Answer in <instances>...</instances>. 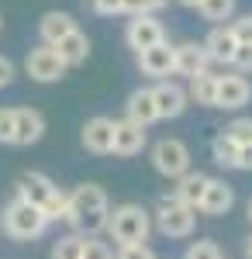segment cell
<instances>
[{"mask_svg": "<svg viewBox=\"0 0 252 259\" xmlns=\"http://www.w3.org/2000/svg\"><path fill=\"white\" fill-rule=\"evenodd\" d=\"M111 218V204H107V190L100 183H79L73 194H66V225L73 228V235L94 239L97 232L107 228Z\"/></svg>", "mask_w": 252, "mask_h": 259, "instance_id": "obj_1", "label": "cell"}, {"mask_svg": "<svg viewBox=\"0 0 252 259\" xmlns=\"http://www.w3.org/2000/svg\"><path fill=\"white\" fill-rule=\"evenodd\" d=\"M18 197L28 200L31 207H38L41 214H45V221H62V218H66V194H62L45 173H38V169L21 173Z\"/></svg>", "mask_w": 252, "mask_h": 259, "instance_id": "obj_2", "label": "cell"}, {"mask_svg": "<svg viewBox=\"0 0 252 259\" xmlns=\"http://www.w3.org/2000/svg\"><path fill=\"white\" fill-rule=\"evenodd\" d=\"M107 232L121 249L124 245H145L149 232H152V214L142 204H121L107 218Z\"/></svg>", "mask_w": 252, "mask_h": 259, "instance_id": "obj_3", "label": "cell"}, {"mask_svg": "<svg viewBox=\"0 0 252 259\" xmlns=\"http://www.w3.org/2000/svg\"><path fill=\"white\" fill-rule=\"evenodd\" d=\"M45 228H49L45 214H41L38 207H31L28 200L14 197L7 207H4V232H7L14 242H31V239H38Z\"/></svg>", "mask_w": 252, "mask_h": 259, "instance_id": "obj_4", "label": "cell"}, {"mask_svg": "<svg viewBox=\"0 0 252 259\" xmlns=\"http://www.w3.org/2000/svg\"><path fill=\"white\" fill-rule=\"evenodd\" d=\"M194 225H197V211L180 204L173 194L159 197V207H155V228L166 235V239H187L194 235Z\"/></svg>", "mask_w": 252, "mask_h": 259, "instance_id": "obj_5", "label": "cell"}, {"mask_svg": "<svg viewBox=\"0 0 252 259\" xmlns=\"http://www.w3.org/2000/svg\"><path fill=\"white\" fill-rule=\"evenodd\" d=\"M152 166L159 177L180 180L183 173H190V149L180 139H159L152 145Z\"/></svg>", "mask_w": 252, "mask_h": 259, "instance_id": "obj_6", "label": "cell"}, {"mask_svg": "<svg viewBox=\"0 0 252 259\" xmlns=\"http://www.w3.org/2000/svg\"><path fill=\"white\" fill-rule=\"evenodd\" d=\"M66 62L59 59V52L52 45H38V49H31L28 56H24V73L31 76L35 83H56L66 76Z\"/></svg>", "mask_w": 252, "mask_h": 259, "instance_id": "obj_7", "label": "cell"}, {"mask_svg": "<svg viewBox=\"0 0 252 259\" xmlns=\"http://www.w3.org/2000/svg\"><path fill=\"white\" fill-rule=\"evenodd\" d=\"M152 100H155V118H180L187 111V90L173 80H159L152 87Z\"/></svg>", "mask_w": 252, "mask_h": 259, "instance_id": "obj_8", "label": "cell"}, {"mask_svg": "<svg viewBox=\"0 0 252 259\" xmlns=\"http://www.w3.org/2000/svg\"><path fill=\"white\" fill-rule=\"evenodd\" d=\"M83 149L87 152H94V156H107L111 149H114V121L97 114V118H90L83 124Z\"/></svg>", "mask_w": 252, "mask_h": 259, "instance_id": "obj_9", "label": "cell"}, {"mask_svg": "<svg viewBox=\"0 0 252 259\" xmlns=\"http://www.w3.org/2000/svg\"><path fill=\"white\" fill-rule=\"evenodd\" d=\"M124 41L135 49V52H145V49H152L159 41H166V31H162V24L155 18H132L128 21V28H124Z\"/></svg>", "mask_w": 252, "mask_h": 259, "instance_id": "obj_10", "label": "cell"}, {"mask_svg": "<svg viewBox=\"0 0 252 259\" xmlns=\"http://www.w3.org/2000/svg\"><path fill=\"white\" fill-rule=\"evenodd\" d=\"M173 45L170 41H159L152 49H145V52H138V69L145 73V76H155V80H166V76H173Z\"/></svg>", "mask_w": 252, "mask_h": 259, "instance_id": "obj_11", "label": "cell"}, {"mask_svg": "<svg viewBox=\"0 0 252 259\" xmlns=\"http://www.w3.org/2000/svg\"><path fill=\"white\" fill-rule=\"evenodd\" d=\"M252 97V87L245 76H218V97H214V107L221 111H238L245 107Z\"/></svg>", "mask_w": 252, "mask_h": 259, "instance_id": "obj_12", "label": "cell"}, {"mask_svg": "<svg viewBox=\"0 0 252 259\" xmlns=\"http://www.w3.org/2000/svg\"><path fill=\"white\" fill-rule=\"evenodd\" d=\"M176 59H173V73L176 76H187V80H194L200 73H207V52H204V45H197V41H183V45H176L173 49Z\"/></svg>", "mask_w": 252, "mask_h": 259, "instance_id": "obj_13", "label": "cell"}, {"mask_svg": "<svg viewBox=\"0 0 252 259\" xmlns=\"http://www.w3.org/2000/svg\"><path fill=\"white\" fill-rule=\"evenodd\" d=\"M45 135V114L38 107H14V145H35Z\"/></svg>", "mask_w": 252, "mask_h": 259, "instance_id": "obj_14", "label": "cell"}, {"mask_svg": "<svg viewBox=\"0 0 252 259\" xmlns=\"http://www.w3.org/2000/svg\"><path fill=\"white\" fill-rule=\"evenodd\" d=\"M235 204V190L225 183V180H214L207 177V187H204V197H200V207L197 211H204V214H211V218H218V214H228Z\"/></svg>", "mask_w": 252, "mask_h": 259, "instance_id": "obj_15", "label": "cell"}, {"mask_svg": "<svg viewBox=\"0 0 252 259\" xmlns=\"http://www.w3.org/2000/svg\"><path fill=\"white\" fill-rule=\"evenodd\" d=\"M145 149V128H138V124H132V121H114V156H138Z\"/></svg>", "mask_w": 252, "mask_h": 259, "instance_id": "obj_16", "label": "cell"}, {"mask_svg": "<svg viewBox=\"0 0 252 259\" xmlns=\"http://www.w3.org/2000/svg\"><path fill=\"white\" fill-rule=\"evenodd\" d=\"M69 31H76L73 14H66V11H45V14H41V21H38L41 45H56V41H62Z\"/></svg>", "mask_w": 252, "mask_h": 259, "instance_id": "obj_17", "label": "cell"}, {"mask_svg": "<svg viewBox=\"0 0 252 259\" xmlns=\"http://www.w3.org/2000/svg\"><path fill=\"white\" fill-rule=\"evenodd\" d=\"M124 114H128V121L132 124H138V128H149L155 118V100H152V90H145V87H138V90H132V97H128V104H124Z\"/></svg>", "mask_w": 252, "mask_h": 259, "instance_id": "obj_18", "label": "cell"}, {"mask_svg": "<svg viewBox=\"0 0 252 259\" xmlns=\"http://www.w3.org/2000/svg\"><path fill=\"white\" fill-rule=\"evenodd\" d=\"M235 49H238V41H235V35L228 31V24L211 28V35L204 38V52H207V59H211V62H232Z\"/></svg>", "mask_w": 252, "mask_h": 259, "instance_id": "obj_19", "label": "cell"}, {"mask_svg": "<svg viewBox=\"0 0 252 259\" xmlns=\"http://www.w3.org/2000/svg\"><path fill=\"white\" fill-rule=\"evenodd\" d=\"M52 49L59 52V59L66 62V66H79V62H87V56H90V41H87V35H83L79 28L69 31L62 41H56Z\"/></svg>", "mask_w": 252, "mask_h": 259, "instance_id": "obj_20", "label": "cell"}, {"mask_svg": "<svg viewBox=\"0 0 252 259\" xmlns=\"http://www.w3.org/2000/svg\"><path fill=\"white\" fill-rule=\"evenodd\" d=\"M204 187H207V177L204 173H183V177L176 180V190H173V197L180 200V204H187V207H200V197H204Z\"/></svg>", "mask_w": 252, "mask_h": 259, "instance_id": "obj_21", "label": "cell"}, {"mask_svg": "<svg viewBox=\"0 0 252 259\" xmlns=\"http://www.w3.org/2000/svg\"><path fill=\"white\" fill-rule=\"evenodd\" d=\"M214 97H218V76H214V73H200V76L190 80L187 100H197V104H204V107H214Z\"/></svg>", "mask_w": 252, "mask_h": 259, "instance_id": "obj_22", "label": "cell"}, {"mask_svg": "<svg viewBox=\"0 0 252 259\" xmlns=\"http://www.w3.org/2000/svg\"><path fill=\"white\" fill-rule=\"evenodd\" d=\"M211 156H214V162H218V166H225V169H238V145H235L225 132H221V135H214Z\"/></svg>", "mask_w": 252, "mask_h": 259, "instance_id": "obj_23", "label": "cell"}, {"mask_svg": "<svg viewBox=\"0 0 252 259\" xmlns=\"http://www.w3.org/2000/svg\"><path fill=\"white\" fill-rule=\"evenodd\" d=\"M52 259H83V235H62V239H56Z\"/></svg>", "mask_w": 252, "mask_h": 259, "instance_id": "obj_24", "label": "cell"}, {"mask_svg": "<svg viewBox=\"0 0 252 259\" xmlns=\"http://www.w3.org/2000/svg\"><path fill=\"white\" fill-rule=\"evenodd\" d=\"M197 11L207 21H228L235 14V0H200Z\"/></svg>", "mask_w": 252, "mask_h": 259, "instance_id": "obj_25", "label": "cell"}, {"mask_svg": "<svg viewBox=\"0 0 252 259\" xmlns=\"http://www.w3.org/2000/svg\"><path fill=\"white\" fill-rule=\"evenodd\" d=\"M166 7V0H121V11L124 14H132V18H155V11H162Z\"/></svg>", "mask_w": 252, "mask_h": 259, "instance_id": "obj_26", "label": "cell"}, {"mask_svg": "<svg viewBox=\"0 0 252 259\" xmlns=\"http://www.w3.org/2000/svg\"><path fill=\"white\" fill-rule=\"evenodd\" d=\"M225 135L242 149V145H252V118H235L228 128H225Z\"/></svg>", "mask_w": 252, "mask_h": 259, "instance_id": "obj_27", "label": "cell"}, {"mask_svg": "<svg viewBox=\"0 0 252 259\" xmlns=\"http://www.w3.org/2000/svg\"><path fill=\"white\" fill-rule=\"evenodd\" d=\"M183 259H221V249L211 239H200V242H190V249H187Z\"/></svg>", "mask_w": 252, "mask_h": 259, "instance_id": "obj_28", "label": "cell"}, {"mask_svg": "<svg viewBox=\"0 0 252 259\" xmlns=\"http://www.w3.org/2000/svg\"><path fill=\"white\" fill-rule=\"evenodd\" d=\"M83 259H114V249L94 235V239H83Z\"/></svg>", "mask_w": 252, "mask_h": 259, "instance_id": "obj_29", "label": "cell"}, {"mask_svg": "<svg viewBox=\"0 0 252 259\" xmlns=\"http://www.w3.org/2000/svg\"><path fill=\"white\" fill-rule=\"evenodd\" d=\"M228 31L235 35V41H238V45H249V41H252V14L235 18L232 24H228Z\"/></svg>", "mask_w": 252, "mask_h": 259, "instance_id": "obj_30", "label": "cell"}, {"mask_svg": "<svg viewBox=\"0 0 252 259\" xmlns=\"http://www.w3.org/2000/svg\"><path fill=\"white\" fill-rule=\"evenodd\" d=\"M0 145H14V107H0Z\"/></svg>", "mask_w": 252, "mask_h": 259, "instance_id": "obj_31", "label": "cell"}, {"mask_svg": "<svg viewBox=\"0 0 252 259\" xmlns=\"http://www.w3.org/2000/svg\"><path fill=\"white\" fill-rule=\"evenodd\" d=\"M232 66L238 69V73H252V41H249V45H238V49H235Z\"/></svg>", "mask_w": 252, "mask_h": 259, "instance_id": "obj_32", "label": "cell"}, {"mask_svg": "<svg viewBox=\"0 0 252 259\" xmlns=\"http://www.w3.org/2000/svg\"><path fill=\"white\" fill-rule=\"evenodd\" d=\"M87 7H94L97 14H104V18H111V14H121V0H83Z\"/></svg>", "mask_w": 252, "mask_h": 259, "instance_id": "obj_33", "label": "cell"}, {"mask_svg": "<svg viewBox=\"0 0 252 259\" xmlns=\"http://www.w3.org/2000/svg\"><path fill=\"white\" fill-rule=\"evenodd\" d=\"M117 259H155V252L149 245H124V249L117 252Z\"/></svg>", "mask_w": 252, "mask_h": 259, "instance_id": "obj_34", "label": "cell"}, {"mask_svg": "<svg viewBox=\"0 0 252 259\" xmlns=\"http://www.w3.org/2000/svg\"><path fill=\"white\" fill-rule=\"evenodd\" d=\"M11 80H14V66H11V59L0 56V87H7Z\"/></svg>", "mask_w": 252, "mask_h": 259, "instance_id": "obj_35", "label": "cell"}, {"mask_svg": "<svg viewBox=\"0 0 252 259\" xmlns=\"http://www.w3.org/2000/svg\"><path fill=\"white\" fill-rule=\"evenodd\" d=\"M238 169H252V145L238 149Z\"/></svg>", "mask_w": 252, "mask_h": 259, "instance_id": "obj_36", "label": "cell"}, {"mask_svg": "<svg viewBox=\"0 0 252 259\" xmlns=\"http://www.w3.org/2000/svg\"><path fill=\"white\" fill-rule=\"evenodd\" d=\"M245 259H252V235L245 239Z\"/></svg>", "mask_w": 252, "mask_h": 259, "instance_id": "obj_37", "label": "cell"}, {"mask_svg": "<svg viewBox=\"0 0 252 259\" xmlns=\"http://www.w3.org/2000/svg\"><path fill=\"white\" fill-rule=\"evenodd\" d=\"M176 4H183V7H197L200 0H176Z\"/></svg>", "mask_w": 252, "mask_h": 259, "instance_id": "obj_38", "label": "cell"}, {"mask_svg": "<svg viewBox=\"0 0 252 259\" xmlns=\"http://www.w3.org/2000/svg\"><path fill=\"white\" fill-rule=\"evenodd\" d=\"M245 214H249V221H252V197H249V204H245Z\"/></svg>", "mask_w": 252, "mask_h": 259, "instance_id": "obj_39", "label": "cell"}]
</instances>
